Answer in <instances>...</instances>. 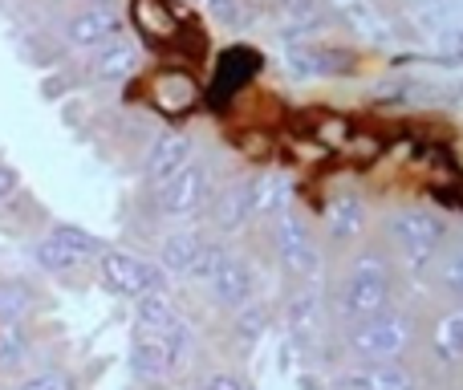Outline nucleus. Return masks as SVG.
Here are the masks:
<instances>
[{"label": "nucleus", "instance_id": "f257e3e1", "mask_svg": "<svg viewBox=\"0 0 463 390\" xmlns=\"http://www.w3.org/2000/svg\"><path fill=\"white\" fill-rule=\"evenodd\" d=\"M195 338L184 313L167 301V293H155L135 301V334H130V370L143 383H163L179 375L192 362Z\"/></svg>", "mask_w": 463, "mask_h": 390}, {"label": "nucleus", "instance_id": "f03ea898", "mask_svg": "<svg viewBox=\"0 0 463 390\" xmlns=\"http://www.w3.org/2000/svg\"><path fill=\"white\" fill-rule=\"evenodd\" d=\"M394 309V264L383 248L362 244L345 256L334 289V313L342 326H358Z\"/></svg>", "mask_w": 463, "mask_h": 390}, {"label": "nucleus", "instance_id": "7ed1b4c3", "mask_svg": "<svg viewBox=\"0 0 463 390\" xmlns=\"http://www.w3.org/2000/svg\"><path fill=\"white\" fill-rule=\"evenodd\" d=\"M448 244H451L448 215L431 212V207H399V212H391L383 220V244L378 248L407 277H431V269L439 264Z\"/></svg>", "mask_w": 463, "mask_h": 390}, {"label": "nucleus", "instance_id": "20e7f679", "mask_svg": "<svg viewBox=\"0 0 463 390\" xmlns=\"http://www.w3.org/2000/svg\"><path fill=\"white\" fill-rule=\"evenodd\" d=\"M192 281H200L212 301L228 313H240V309H248V305H256V272H252V264H248V256L236 252L228 240L212 236L208 252H203Z\"/></svg>", "mask_w": 463, "mask_h": 390}, {"label": "nucleus", "instance_id": "39448f33", "mask_svg": "<svg viewBox=\"0 0 463 390\" xmlns=\"http://www.w3.org/2000/svg\"><path fill=\"white\" fill-rule=\"evenodd\" d=\"M342 346L354 362H402V354L415 346V318L394 305L370 321L345 326Z\"/></svg>", "mask_w": 463, "mask_h": 390}, {"label": "nucleus", "instance_id": "423d86ee", "mask_svg": "<svg viewBox=\"0 0 463 390\" xmlns=\"http://www.w3.org/2000/svg\"><path fill=\"white\" fill-rule=\"evenodd\" d=\"M272 252H277L285 277H293L297 285H317V277H321L317 228H313L309 215L297 204H288L285 212L272 220Z\"/></svg>", "mask_w": 463, "mask_h": 390}, {"label": "nucleus", "instance_id": "0eeeda50", "mask_svg": "<svg viewBox=\"0 0 463 390\" xmlns=\"http://www.w3.org/2000/svg\"><path fill=\"white\" fill-rule=\"evenodd\" d=\"M98 281H102L106 293L127 297V301H143V297L167 293V277L155 261L138 252H127V248H102L98 256Z\"/></svg>", "mask_w": 463, "mask_h": 390}, {"label": "nucleus", "instance_id": "6e6552de", "mask_svg": "<svg viewBox=\"0 0 463 390\" xmlns=\"http://www.w3.org/2000/svg\"><path fill=\"white\" fill-rule=\"evenodd\" d=\"M212 192H216V176H212L208 159H200V155H195V159L187 163L184 171H175L167 184L155 187L151 199H155V212H159L163 220L184 224V220H195V215H203V207H208Z\"/></svg>", "mask_w": 463, "mask_h": 390}, {"label": "nucleus", "instance_id": "1a4fd4ad", "mask_svg": "<svg viewBox=\"0 0 463 390\" xmlns=\"http://www.w3.org/2000/svg\"><path fill=\"white\" fill-rule=\"evenodd\" d=\"M102 248L106 244L94 232L78 228V224H57L49 236H41L37 244H33V261H37V269L53 272V277H65V272H78L81 264L98 261Z\"/></svg>", "mask_w": 463, "mask_h": 390}, {"label": "nucleus", "instance_id": "9d476101", "mask_svg": "<svg viewBox=\"0 0 463 390\" xmlns=\"http://www.w3.org/2000/svg\"><path fill=\"white\" fill-rule=\"evenodd\" d=\"M321 236L329 240L342 252H354V248L366 244L370 236V207L358 192H334L321 207Z\"/></svg>", "mask_w": 463, "mask_h": 390}, {"label": "nucleus", "instance_id": "9b49d317", "mask_svg": "<svg viewBox=\"0 0 463 390\" xmlns=\"http://www.w3.org/2000/svg\"><path fill=\"white\" fill-rule=\"evenodd\" d=\"M203 215H208L216 240H228V236H236V232H244L248 224H252V179H228V184H216V192H212Z\"/></svg>", "mask_w": 463, "mask_h": 390}, {"label": "nucleus", "instance_id": "f8f14e48", "mask_svg": "<svg viewBox=\"0 0 463 390\" xmlns=\"http://www.w3.org/2000/svg\"><path fill=\"white\" fill-rule=\"evenodd\" d=\"M195 159V138L187 130H159L143 155V176L151 187L167 184L175 171H184Z\"/></svg>", "mask_w": 463, "mask_h": 390}, {"label": "nucleus", "instance_id": "ddd939ff", "mask_svg": "<svg viewBox=\"0 0 463 390\" xmlns=\"http://www.w3.org/2000/svg\"><path fill=\"white\" fill-rule=\"evenodd\" d=\"M146 98L159 114L179 119V114H192L200 106V81L187 70H155L146 81Z\"/></svg>", "mask_w": 463, "mask_h": 390}, {"label": "nucleus", "instance_id": "4468645a", "mask_svg": "<svg viewBox=\"0 0 463 390\" xmlns=\"http://www.w3.org/2000/svg\"><path fill=\"white\" fill-rule=\"evenodd\" d=\"M61 37L73 53H98L106 41L118 37V16H114L106 5H90V8H81V13H73L70 21H65Z\"/></svg>", "mask_w": 463, "mask_h": 390}, {"label": "nucleus", "instance_id": "2eb2a0df", "mask_svg": "<svg viewBox=\"0 0 463 390\" xmlns=\"http://www.w3.org/2000/svg\"><path fill=\"white\" fill-rule=\"evenodd\" d=\"M337 390H419L407 362H354L337 375Z\"/></svg>", "mask_w": 463, "mask_h": 390}, {"label": "nucleus", "instance_id": "dca6fc26", "mask_svg": "<svg viewBox=\"0 0 463 390\" xmlns=\"http://www.w3.org/2000/svg\"><path fill=\"white\" fill-rule=\"evenodd\" d=\"M208 244H212L208 232L179 228V232H171V236L159 240V261H155V264L163 269V277H167V272H171V277H195V269H200Z\"/></svg>", "mask_w": 463, "mask_h": 390}, {"label": "nucleus", "instance_id": "f3484780", "mask_svg": "<svg viewBox=\"0 0 463 390\" xmlns=\"http://www.w3.org/2000/svg\"><path fill=\"white\" fill-rule=\"evenodd\" d=\"M427 358L443 370L463 366V305H451L427 326Z\"/></svg>", "mask_w": 463, "mask_h": 390}, {"label": "nucleus", "instance_id": "a211bd4d", "mask_svg": "<svg viewBox=\"0 0 463 390\" xmlns=\"http://www.w3.org/2000/svg\"><path fill=\"white\" fill-rule=\"evenodd\" d=\"M288 65L297 78H337V73L354 70V53L337 45H321V41H305V45L288 49Z\"/></svg>", "mask_w": 463, "mask_h": 390}, {"label": "nucleus", "instance_id": "6ab92c4d", "mask_svg": "<svg viewBox=\"0 0 463 390\" xmlns=\"http://www.w3.org/2000/svg\"><path fill=\"white\" fill-rule=\"evenodd\" d=\"M143 57H138V45L130 37H114L106 41L98 53H90V78L94 81H127L130 73H138Z\"/></svg>", "mask_w": 463, "mask_h": 390}, {"label": "nucleus", "instance_id": "aec40b11", "mask_svg": "<svg viewBox=\"0 0 463 390\" xmlns=\"http://www.w3.org/2000/svg\"><path fill=\"white\" fill-rule=\"evenodd\" d=\"M130 21L151 45H171L179 41V16L167 0H130Z\"/></svg>", "mask_w": 463, "mask_h": 390}, {"label": "nucleus", "instance_id": "412c9836", "mask_svg": "<svg viewBox=\"0 0 463 390\" xmlns=\"http://www.w3.org/2000/svg\"><path fill=\"white\" fill-rule=\"evenodd\" d=\"M37 309V289L29 281L13 277V281H0V329L5 326H24Z\"/></svg>", "mask_w": 463, "mask_h": 390}, {"label": "nucleus", "instance_id": "4be33fe9", "mask_svg": "<svg viewBox=\"0 0 463 390\" xmlns=\"http://www.w3.org/2000/svg\"><path fill=\"white\" fill-rule=\"evenodd\" d=\"M293 204L288 199V184H285V176H256L252 179V220H277L285 207Z\"/></svg>", "mask_w": 463, "mask_h": 390}, {"label": "nucleus", "instance_id": "5701e85b", "mask_svg": "<svg viewBox=\"0 0 463 390\" xmlns=\"http://www.w3.org/2000/svg\"><path fill=\"white\" fill-rule=\"evenodd\" d=\"M431 277L451 305H463V240H451V244L443 248V256L431 269Z\"/></svg>", "mask_w": 463, "mask_h": 390}, {"label": "nucleus", "instance_id": "b1692460", "mask_svg": "<svg viewBox=\"0 0 463 390\" xmlns=\"http://www.w3.org/2000/svg\"><path fill=\"white\" fill-rule=\"evenodd\" d=\"M29 334H24V326H5L0 329V375H13V370H21L24 362H29Z\"/></svg>", "mask_w": 463, "mask_h": 390}, {"label": "nucleus", "instance_id": "393cba45", "mask_svg": "<svg viewBox=\"0 0 463 390\" xmlns=\"http://www.w3.org/2000/svg\"><path fill=\"white\" fill-rule=\"evenodd\" d=\"M309 135L317 138L321 147H345V143H350V122H345V119H334V114H329V119H317V122H313Z\"/></svg>", "mask_w": 463, "mask_h": 390}, {"label": "nucleus", "instance_id": "a878e982", "mask_svg": "<svg viewBox=\"0 0 463 390\" xmlns=\"http://www.w3.org/2000/svg\"><path fill=\"white\" fill-rule=\"evenodd\" d=\"M13 390H78V383H73L65 370H41V375L21 378Z\"/></svg>", "mask_w": 463, "mask_h": 390}, {"label": "nucleus", "instance_id": "bb28decb", "mask_svg": "<svg viewBox=\"0 0 463 390\" xmlns=\"http://www.w3.org/2000/svg\"><path fill=\"white\" fill-rule=\"evenodd\" d=\"M212 16H216L220 24H240L244 21V0H208Z\"/></svg>", "mask_w": 463, "mask_h": 390}, {"label": "nucleus", "instance_id": "cd10ccee", "mask_svg": "<svg viewBox=\"0 0 463 390\" xmlns=\"http://www.w3.org/2000/svg\"><path fill=\"white\" fill-rule=\"evenodd\" d=\"M195 390H248V386L240 383L236 375H228V370H216V375H208Z\"/></svg>", "mask_w": 463, "mask_h": 390}, {"label": "nucleus", "instance_id": "c85d7f7f", "mask_svg": "<svg viewBox=\"0 0 463 390\" xmlns=\"http://www.w3.org/2000/svg\"><path fill=\"white\" fill-rule=\"evenodd\" d=\"M16 192H21V176H16L8 163H0V204H8Z\"/></svg>", "mask_w": 463, "mask_h": 390}]
</instances>
